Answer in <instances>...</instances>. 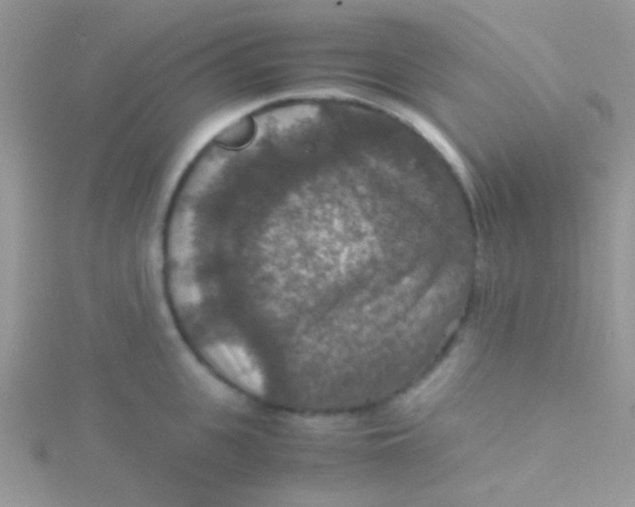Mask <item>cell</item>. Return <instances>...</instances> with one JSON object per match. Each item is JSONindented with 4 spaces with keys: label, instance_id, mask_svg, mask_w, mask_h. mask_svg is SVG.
Segmentation results:
<instances>
[{
    "label": "cell",
    "instance_id": "1",
    "mask_svg": "<svg viewBox=\"0 0 635 507\" xmlns=\"http://www.w3.org/2000/svg\"><path fill=\"white\" fill-rule=\"evenodd\" d=\"M449 367H451V365H446V367L440 369L439 372H435L434 376L430 377L427 383L422 384V386H420V388L417 389V391L411 396L410 400L412 401V402L420 403L425 402V401L432 398V396H434L435 393H437V391L442 389V386L446 384L447 377H449V374H451Z\"/></svg>",
    "mask_w": 635,
    "mask_h": 507
}]
</instances>
